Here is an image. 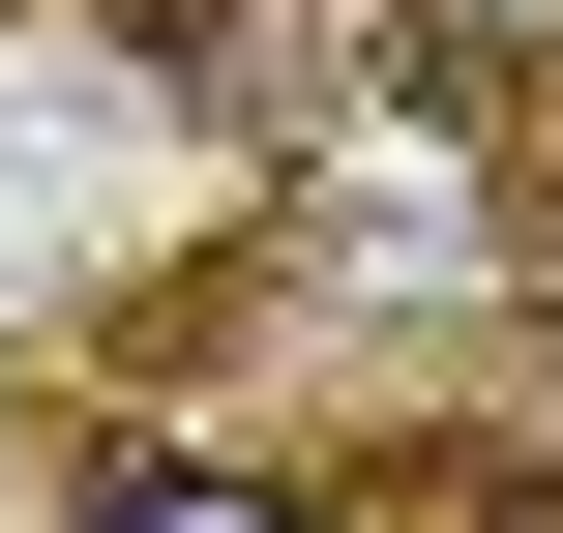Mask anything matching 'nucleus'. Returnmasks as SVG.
I'll list each match as a JSON object with an SVG mask.
<instances>
[{
  "label": "nucleus",
  "mask_w": 563,
  "mask_h": 533,
  "mask_svg": "<svg viewBox=\"0 0 563 533\" xmlns=\"http://www.w3.org/2000/svg\"><path fill=\"white\" fill-rule=\"evenodd\" d=\"M89 533H297V504H267V475H119Z\"/></svg>",
  "instance_id": "obj_1"
},
{
  "label": "nucleus",
  "mask_w": 563,
  "mask_h": 533,
  "mask_svg": "<svg viewBox=\"0 0 563 533\" xmlns=\"http://www.w3.org/2000/svg\"><path fill=\"white\" fill-rule=\"evenodd\" d=\"M445 30H475V59H505V89H563V0H445Z\"/></svg>",
  "instance_id": "obj_2"
},
{
  "label": "nucleus",
  "mask_w": 563,
  "mask_h": 533,
  "mask_svg": "<svg viewBox=\"0 0 563 533\" xmlns=\"http://www.w3.org/2000/svg\"><path fill=\"white\" fill-rule=\"evenodd\" d=\"M505 533H563V504H505Z\"/></svg>",
  "instance_id": "obj_3"
}]
</instances>
